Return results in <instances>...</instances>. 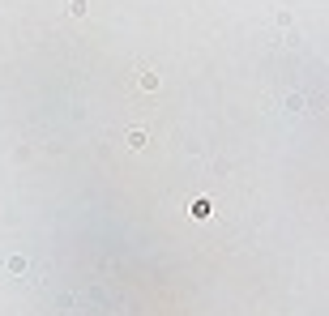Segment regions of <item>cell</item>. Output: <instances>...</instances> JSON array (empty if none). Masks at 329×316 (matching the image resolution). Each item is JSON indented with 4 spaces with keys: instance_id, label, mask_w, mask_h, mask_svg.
<instances>
[{
    "instance_id": "cell-2",
    "label": "cell",
    "mask_w": 329,
    "mask_h": 316,
    "mask_svg": "<svg viewBox=\"0 0 329 316\" xmlns=\"http://www.w3.org/2000/svg\"><path fill=\"white\" fill-rule=\"evenodd\" d=\"M141 90H158V73H141Z\"/></svg>"
},
{
    "instance_id": "cell-1",
    "label": "cell",
    "mask_w": 329,
    "mask_h": 316,
    "mask_svg": "<svg viewBox=\"0 0 329 316\" xmlns=\"http://www.w3.org/2000/svg\"><path fill=\"white\" fill-rule=\"evenodd\" d=\"M210 214H214V210H210V201H205V197L192 201V218H210Z\"/></svg>"
}]
</instances>
